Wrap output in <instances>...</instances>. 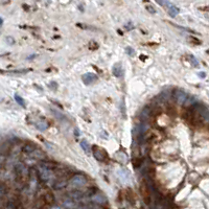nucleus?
I'll return each mask as SVG.
<instances>
[{
    "label": "nucleus",
    "mask_w": 209,
    "mask_h": 209,
    "mask_svg": "<svg viewBox=\"0 0 209 209\" xmlns=\"http://www.w3.org/2000/svg\"><path fill=\"white\" fill-rule=\"evenodd\" d=\"M15 99H16V102H17L19 104H20L21 107H25V103H24V100H23V99H22V97H20L19 95H17V94H16V95H15Z\"/></svg>",
    "instance_id": "20"
},
{
    "label": "nucleus",
    "mask_w": 209,
    "mask_h": 209,
    "mask_svg": "<svg viewBox=\"0 0 209 209\" xmlns=\"http://www.w3.org/2000/svg\"><path fill=\"white\" fill-rule=\"evenodd\" d=\"M166 5H167V8H168V9H167L168 14L171 15L172 17H175V16H177L179 14V8L176 5L172 4V3L167 2V4Z\"/></svg>",
    "instance_id": "11"
},
{
    "label": "nucleus",
    "mask_w": 209,
    "mask_h": 209,
    "mask_svg": "<svg viewBox=\"0 0 209 209\" xmlns=\"http://www.w3.org/2000/svg\"><path fill=\"white\" fill-rule=\"evenodd\" d=\"M37 149V146H36L34 143H26V144L23 145V149H22V151L26 154H31V152H34L35 150Z\"/></svg>",
    "instance_id": "15"
},
{
    "label": "nucleus",
    "mask_w": 209,
    "mask_h": 209,
    "mask_svg": "<svg viewBox=\"0 0 209 209\" xmlns=\"http://www.w3.org/2000/svg\"><path fill=\"white\" fill-rule=\"evenodd\" d=\"M86 183H87L86 177L81 174L74 175L73 177L69 180V184L71 186H73V187H82V186H84Z\"/></svg>",
    "instance_id": "2"
},
{
    "label": "nucleus",
    "mask_w": 209,
    "mask_h": 209,
    "mask_svg": "<svg viewBox=\"0 0 209 209\" xmlns=\"http://www.w3.org/2000/svg\"><path fill=\"white\" fill-rule=\"evenodd\" d=\"M150 114H151V112H150V109H149V108H144V109L142 110V113H141L143 120H146V119H148L149 117H150Z\"/></svg>",
    "instance_id": "18"
},
{
    "label": "nucleus",
    "mask_w": 209,
    "mask_h": 209,
    "mask_svg": "<svg viewBox=\"0 0 209 209\" xmlns=\"http://www.w3.org/2000/svg\"><path fill=\"white\" fill-rule=\"evenodd\" d=\"M28 156L32 159H40L41 160V159L45 158L44 152H42L41 150H39V149H36L34 152H31V154H28Z\"/></svg>",
    "instance_id": "9"
},
{
    "label": "nucleus",
    "mask_w": 209,
    "mask_h": 209,
    "mask_svg": "<svg viewBox=\"0 0 209 209\" xmlns=\"http://www.w3.org/2000/svg\"><path fill=\"white\" fill-rule=\"evenodd\" d=\"M38 174H39V177L42 181L44 182H47V181H50L51 178H54V172L52 171H49V169H46L44 167H42V166H39V169H38Z\"/></svg>",
    "instance_id": "4"
},
{
    "label": "nucleus",
    "mask_w": 209,
    "mask_h": 209,
    "mask_svg": "<svg viewBox=\"0 0 209 209\" xmlns=\"http://www.w3.org/2000/svg\"><path fill=\"white\" fill-rule=\"evenodd\" d=\"M93 202H95L96 204H106L107 203V198L102 194V192H96V194H93L92 197H91Z\"/></svg>",
    "instance_id": "7"
},
{
    "label": "nucleus",
    "mask_w": 209,
    "mask_h": 209,
    "mask_svg": "<svg viewBox=\"0 0 209 209\" xmlns=\"http://www.w3.org/2000/svg\"><path fill=\"white\" fill-rule=\"evenodd\" d=\"M126 52H127V54H130V55H133V54H134L133 48H132V47H130V46L126 48Z\"/></svg>",
    "instance_id": "25"
},
{
    "label": "nucleus",
    "mask_w": 209,
    "mask_h": 209,
    "mask_svg": "<svg viewBox=\"0 0 209 209\" xmlns=\"http://www.w3.org/2000/svg\"><path fill=\"white\" fill-rule=\"evenodd\" d=\"M113 74L115 76H123V69H122V66L121 64L118 63V64H115L113 67Z\"/></svg>",
    "instance_id": "13"
},
{
    "label": "nucleus",
    "mask_w": 209,
    "mask_h": 209,
    "mask_svg": "<svg viewBox=\"0 0 209 209\" xmlns=\"http://www.w3.org/2000/svg\"><path fill=\"white\" fill-rule=\"evenodd\" d=\"M49 87L52 88V89H54V90H55V89H57V84H55L54 82H52V83H50Z\"/></svg>",
    "instance_id": "27"
},
{
    "label": "nucleus",
    "mask_w": 209,
    "mask_h": 209,
    "mask_svg": "<svg viewBox=\"0 0 209 209\" xmlns=\"http://www.w3.org/2000/svg\"><path fill=\"white\" fill-rule=\"evenodd\" d=\"M200 76L204 77V76H205V73H200Z\"/></svg>",
    "instance_id": "29"
},
{
    "label": "nucleus",
    "mask_w": 209,
    "mask_h": 209,
    "mask_svg": "<svg viewBox=\"0 0 209 209\" xmlns=\"http://www.w3.org/2000/svg\"><path fill=\"white\" fill-rule=\"evenodd\" d=\"M40 166L46 169H49V171H54V168H57V163L54 161H46V160H44V161H42L40 163Z\"/></svg>",
    "instance_id": "10"
},
{
    "label": "nucleus",
    "mask_w": 209,
    "mask_h": 209,
    "mask_svg": "<svg viewBox=\"0 0 209 209\" xmlns=\"http://www.w3.org/2000/svg\"><path fill=\"white\" fill-rule=\"evenodd\" d=\"M0 25H2V19L0 18Z\"/></svg>",
    "instance_id": "30"
},
{
    "label": "nucleus",
    "mask_w": 209,
    "mask_h": 209,
    "mask_svg": "<svg viewBox=\"0 0 209 209\" xmlns=\"http://www.w3.org/2000/svg\"><path fill=\"white\" fill-rule=\"evenodd\" d=\"M92 154L94 156V158L96 160H99V161H104V160L108 158L107 152L104 151V149L99 148V146H97V145H94L92 148Z\"/></svg>",
    "instance_id": "3"
},
{
    "label": "nucleus",
    "mask_w": 209,
    "mask_h": 209,
    "mask_svg": "<svg viewBox=\"0 0 209 209\" xmlns=\"http://www.w3.org/2000/svg\"><path fill=\"white\" fill-rule=\"evenodd\" d=\"M4 160H5V157L3 155H0V166L2 165V163L4 162Z\"/></svg>",
    "instance_id": "28"
},
{
    "label": "nucleus",
    "mask_w": 209,
    "mask_h": 209,
    "mask_svg": "<svg viewBox=\"0 0 209 209\" xmlns=\"http://www.w3.org/2000/svg\"><path fill=\"white\" fill-rule=\"evenodd\" d=\"M96 80H97V76L94 73H86L83 76V82L86 85L92 84L93 82H95Z\"/></svg>",
    "instance_id": "8"
},
{
    "label": "nucleus",
    "mask_w": 209,
    "mask_h": 209,
    "mask_svg": "<svg viewBox=\"0 0 209 209\" xmlns=\"http://www.w3.org/2000/svg\"><path fill=\"white\" fill-rule=\"evenodd\" d=\"M70 195L71 197H73L74 199H78L82 197V192L81 191H73V192H71Z\"/></svg>",
    "instance_id": "21"
},
{
    "label": "nucleus",
    "mask_w": 209,
    "mask_h": 209,
    "mask_svg": "<svg viewBox=\"0 0 209 209\" xmlns=\"http://www.w3.org/2000/svg\"><path fill=\"white\" fill-rule=\"evenodd\" d=\"M120 108H121V113H122V116L126 118V107H125V102H123V99L121 100V103H120Z\"/></svg>",
    "instance_id": "23"
},
{
    "label": "nucleus",
    "mask_w": 209,
    "mask_h": 209,
    "mask_svg": "<svg viewBox=\"0 0 209 209\" xmlns=\"http://www.w3.org/2000/svg\"><path fill=\"white\" fill-rule=\"evenodd\" d=\"M134 166H135L136 168H138L140 165H141L142 163V159L139 158V157H136V158H134Z\"/></svg>",
    "instance_id": "19"
},
{
    "label": "nucleus",
    "mask_w": 209,
    "mask_h": 209,
    "mask_svg": "<svg viewBox=\"0 0 209 209\" xmlns=\"http://www.w3.org/2000/svg\"><path fill=\"white\" fill-rule=\"evenodd\" d=\"M37 172L35 168L28 169V186L31 191H35L36 187H37Z\"/></svg>",
    "instance_id": "5"
},
{
    "label": "nucleus",
    "mask_w": 209,
    "mask_h": 209,
    "mask_svg": "<svg viewBox=\"0 0 209 209\" xmlns=\"http://www.w3.org/2000/svg\"><path fill=\"white\" fill-rule=\"evenodd\" d=\"M37 128L40 131H45L48 128V123L45 121H39L37 122Z\"/></svg>",
    "instance_id": "17"
},
{
    "label": "nucleus",
    "mask_w": 209,
    "mask_h": 209,
    "mask_svg": "<svg viewBox=\"0 0 209 209\" xmlns=\"http://www.w3.org/2000/svg\"><path fill=\"white\" fill-rule=\"evenodd\" d=\"M146 9H148L150 13H153V14L156 13V9L154 8V6H152V5H146Z\"/></svg>",
    "instance_id": "24"
},
{
    "label": "nucleus",
    "mask_w": 209,
    "mask_h": 209,
    "mask_svg": "<svg viewBox=\"0 0 209 209\" xmlns=\"http://www.w3.org/2000/svg\"><path fill=\"white\" fill-rule=\"evenodd\" d=\"M68 184L67 180L65 178H61L60 180H58L57 182H54V189H63L64 187H66Z\"/></svg>",
    "instance_id": "12"
},
{
    "label": "nucleus",
    "mask_w": 209,
    "mask_h": 209,
    "mask_svg": "<svg viewBox=\"0 0 209 209\" xmlns=\"http://www.w3.org/2000/svg\"><path fill=\"white\" fill-rule=\"evenodd\" d=\"M81 146H82V149L84 150L85 153H86L87 155L91 154V146L89 145V143H88L86 140H83V141L81 142Z\"/></svg>",
    "instance_id": "16"
},
{
    "label": "nucleus",
    "mask_w": 209,
    "mask_h": 209,
    "mask_svg": "<svg viewBox=\"0 0 209 209\" xmlns=\"http://www.w3.org/2000/svg\"><path fill=\"white\" fill-rule=\"evenodd\" d=\"M188 99V94L182 90H178L175 92V99L179 104H185L186 100Z\"/></svg>",
    "instance_id": "6"
},
{
    "label": "nucleus",
    "mask_w": 209,
    "mask_h": 209,
    "mask_svg": "<svg viewBox=\"0 0 209 209\" xmlns=\"http://www.w3.org/2000/svg\"><path fill=\"white\" fill-rule=\"evenodd\" d=\"M140 192H141L143 201H144L146 204H150L152 195H151V190H150V187H149L146 181H142L141 183H140Z\"/></svg>",
    "instance_id": "1"
},
{
    "label": "nucleus",
    "mask_w": 209,
    "mask_h": 209,
    "mask_svg": "<svg viewBox=\"0 0 209 209\" xmlns=\"http://www.w3.org/2000/svg\"><path fill=\"white\" fill-rule=\"evenodd\" d=\"M188 57H189V58H190V61H191V63H192V64H194V65H195V67H198V66H199V62H198L197 60H195V58L194 57V55H191V54H189V55H188Z\"/></svg>",
    "instance_id": "22"
},
{
    "label": "nucleus",
    "mask_w": 209,
    "mask_h": 209,
    "mask_svg": "<svg viewBox=\"0 0 209 209\" xmlns=\"http://www.w3.org/2000/svg\"><path fill=\"white\" fill-rule=\"evenodd\" d=\"M134 27H135V26L132 24V22H130V23H128V25H126V28L128 29V31H131V29H133Z\"/></svg>",
    "instance_id": "26"
},
{
    "label": "nucleus",
    "mask_w": 209,
    "mask_h": 209,
    "mask_svg": "<svg viewBox=\"0 0 209 209\" xmlns=\"http://www.w3.org/2000/svg\"><path fill=\"white\" fill-rule=\"evenodd\" d=\"M43 199H44V201L46 202L47 204H54V194H52V192H50V191L44 192Z\"/></svg>",
    "instance_id": "14"
}]
</instances>
